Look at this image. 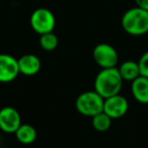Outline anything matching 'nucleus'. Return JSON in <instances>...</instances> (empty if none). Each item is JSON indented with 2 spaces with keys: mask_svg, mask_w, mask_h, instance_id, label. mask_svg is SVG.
<instances>
[{
  "mask_svg": "<svg viewBox=\"0 0 148 148\" xmlns=\"http://www.w3.org/2000/svg\"><path fill=\"white\" fill-rule=\"evenodd\" d=\"M123 81L117 67L103 68L95 78V90L103 99H108L121 92Z\"/></svg>",
  "mask_w": 148,
  "mask_h": 148,
  "instance_id": "obj_1",
  "label": "nucleus"
},
{
  "mask_svg": "<svg viewBox=\"0 0 148 148\" xmlns=\"http://www.w3.org/2000/svg\"><path fill=\"white\" fill-rule=\"evenodd\" d=\"M123 29L131 36H143L148 33V11L138 6L128 9L121 19Z\"/></svg>",
  "mask_w": 148,
  "mask_h": 148,
  "instance_id": "obj_2",
  "label": "nucleus"
},
{
  "mask_svg": "<svg viewBox=\"0 0 148 148\" xmlns=\"http://www.w3.org/2000/svg\"><path fill=\"white\" fill-rule=\"evenodd\" d=\"M105 99L95 90H88L80 93L75 101V107L78 113L85 117H91L103 111Z\"/></svg>",
  "mask_w": 148,
  "mask_h": 148,
  "instance_id": "obj_3",
  "label": "nucleus"
},
{
  "mask_svg": "<svg viewBox=\"0 0 148 148\" xmlns=\"http://www.w3.org/2000/svg\"><path fill=\"white\" fill-rule=\"evenodd\" d=\"M29 23L34 31L40 36L51 33L56 25V18L54 13L46 7H40L33 11L29 18Z\"/></svg>",
  "mask_w": 148,
  "mask_h": 148,
  "instance_id": "obj_4",
  "label": "nucleus"
},
{
  "mask_svg": "<svg viewBox=\"0 0 148 148\" xmlns=\"http://www.w3.org/2000/svg\"><path fill=\"white\" fill-rule=\"evenodd\" d=\"M92 57L95 62L101 69L116 67L119 61L117 50L107 43H101L95 46L92 51Z\"/></svg>",
  "mask_w": 148,
  "mask_h": 148,
  "instance_id": "obj_5",
  "label": "nucleus"
},
{
  "mask_svg": "<svg viewBox=\"0 0 148 148\" xmlns=\"http://www.w3.org/2000/svg\"><path fill=\"white\" fill-rule=\"evenodd\" d=\"M17 59L9 54H0V82L8 83L19 75Z\"/></svg>",
  "mask_w": 148,
  "mask_h": 148,
  "instance_id": "obj_6",
  "label": "nucleus"
},
{
  "mask_svg": "<svg viewBox=\"0 0 148 148\" xmlns=\"http://www.w3.org/2000/svg\"><path fill=\"white\" fill-rule=\"evenodd\" d=\"M129 109V103L123 95H116L105 99L103 112L112 119H120L127 114Z\"/></svg>",
  "mask_w": 148,
  "mask_h": 148,
  "instance_id": "obj_7",
  "label": "nucleus"
},
{
  "mask_svg": "<svg viewBox=\"0 0 148 148\" xmlns=\"http://www.w3.org/2000/svg\"><path fill=\"white\" fill-rule=\"evenodd\" d=\"M18 111L12 107H4L0 110V130L5 133H15L21 125Z\"/></svg>",
  "mask_w": 148,
  "mask_h": 148,
  "instance_id": "obj_8",
  "label": "nucleus"
},
{
  "mask_svg": "<svg viewBox=\"0 0 148 148\" xmlns=\"http://www.w3.org/2000/svg\"><path fill=\"white\" fill-rule=\"evenodd\" d=\"M17 62H18L19 73L25 76H34L41 70L42 67L40 58L34 54L23 55L19 59H17Z\"/></svg>",
  "mask_w": 148,
  "mask_h": 148,
  "instance_id": "obj_9",
  "label": "nucleus"
},
{
  "mask_svg": "<svg viewBox=\"0 0 148 148\" xmlns=\"http://www.w3.org/2000/svg\"><path fill=\"white\" fill-rule=\"evenodd\" d=\"M131 90L134 99L140 103H148V78L140 75L132 81Z\"/></svg>",
  "mask_w": 148,
  "mask_h": 148,
  "instance_id": "obj_10",
  "label": "nucleus"
},
{
  "mask_svg": "<svg viewBox=\"0 0 148 148\" xmlns=\"http://www.w3.org/2000/svg\"><path fill=\"white\" fill-rule=\"evenodd\" d=\"M118 70L123 80L126 81H133L140 76L139 65H138V62L136 61L127 60L119 66Z\"/></svg>",
  "mask_w": 148,
  "mask_h": 148,
  "instance_id": "obj_11",
  "label": "nucleus"
},
{
  "mask_svg": "<svg viewBox=\"0 0 148 148\" xmlns=\"http://www.w3.org/2000/svg\"><path fill=\"white\" fill-rule=\"evenodd\" d=\"M14 134L17 141L25 145L34 143L37 139V130L29 124H21Z\"/></svg>",
  "mask_w": 148,
  "mask_h": 148,
  "instance_id": "obj_12",
  "label": "nucleus"
},
{
  "mask_svg": "<svg viewBox=\"0 0 148 148\" xmlns=\"http://www.w3.org/2000/svg\"><path fill=\"white\" fill-rule=\"evenodd\" d=\"M91 119H92L93 128L99 132L108 131L112 125V121H113V119L110 118L103 111L97 115L93 116Z\"/></svg>",
  "mask_w": 148,
  "mask_h": 148,
  "instance_id": "obj_13",
  "label": "nucleus"
},
{
  "mask_svg": "<svg viewBox=\"0 0 148 148\" xmlns=\"http://www.w3.org/2000/svg\"><path fill=\"white\" fill-rule=\"evenodd\" d=\"M40 46L43 50L48 52L54 51L56 48L58 47V44H59V40H58V37L53 33H47L44 34V35L40 36Z\"/></svg>",
  "mask_w": 148,
  "mask_h": 148,
  "instance_id": "obj_14",
  "label": "nucleus"
},
{
  "mask_svg": "<svg viewBox=\"0 0 148 148\" xmlns=\"http://www.w3.org/2000/svg\"><path fill=\"white\" fill-rule=\"evenodd\" d=\"M140 75L148 78V51L144 52L138 61Z\"/></svg>",
  "mask_w": 148,
  "mask_h": 148,
  "instance_id": "obj_15",
  "label": "nucleus"
},
{
  "mask_svg": "<svg viewBox=\"0 0 148 148\" xmlns=\"http://www.w3.org/2000/svg\"><path fill=\"white\" fill-rule=\"evenodd\" d=\"M136 6L148 11V0H135Z\"/></svg>",
  "mask_w": 148,
  "mask_h": 148,
  "instance_id": "obj_16",
  "label": "nucleus"
}]
</instances>
